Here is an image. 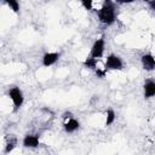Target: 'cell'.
I'll use <instances>...</instances> for the list:
<instances>
[{
    "mask_svg": "<svg viewBox=\"0 0 155 155\" xmlns=\"http://www.w3.org/2000/svg\"><path fill=\"white\" fill-rule=\"evenodd\" d=\"M16 145H17V138H16V137L10 138V139L6 142V144H5L4 153H5V154H10V153H12L13 149L16 148Z\"/></svg>",
    "mask_w": 155,
    "mask_h": 155,
    "instance_id": "cell-12",
    "label": "cell"
},
{
    "mask_svg": "<svg viewBox=\"0 0 155 155\" xmlns=\"http://www.w3.org/2000/svg\"><path fill=\"white\" fill-rule=\"evenodd\" d=\"M148 5L150 6L151 10H155V0H150V1H148Z\"/></svg>",
    "mask_w": 155,
    "mask_h": 155,
    "instance_id": "cell-17",
    "label": "cell"
},
{
    "mask_svg": "<svg viewBox=\"0 0 155 155\" xmlns=\"http://www.w3.org/2000/svg\"><path fill=\"white\" fill-rule=\"evenodd\" d=\"M79 128H80V121L76 120L75 117L69 119V120H67V121L63 124V130H64L65 133H74V132H76Z\"/></svg>",
    "mask_w": 155,
    "mask_h": 155,
    "instance_id": "cell-9",
    "label": "cell"
},
{
    "mask_svg": "<svg viewBox=\"0 0 155 155\" xmlns=\"http://www.w3.org/2000/svg\"><path fill=\"white\" fill-rule=\"evenodd\" d=\"M155 96V81L147 80L143 85V97L145 99H150Z\"/></svg>",
    "mask_w": 155,
    "mask_h": 155,
    "instance_id": "cell-8",
    "label": "cell"
},
{
    "mask_svg": "<svg viewBox=\"0 0 155 155\" xmlns=\"http://www.w3.org/2000/svg\"><path fill=\"white\" fill-rule=\"evenodd\" d=\"M104 68L107 70H122L124 69V62L121 57H119L115 53H110L105 58Z\"/></svg>",
    "mask_w": 155,
    "mask_h": 155,
    "instance_id": "cell-3",
    "label": "cell"
},
{
    "mask_svg": "<svg viewBox=\"0 0 155 155\" xmlns=\"http://www.w3.org/2000/svg\"><path fill=\"white\" fill-rule=\"evenodd\" d=\"M11 102H12V105H13V111H18L23 103H24V94H23V91L18 87V86H12L8 88V92H7Z\"/></svg>",
    "mask_w": 155,
    "mask_h": 155,
    "instance_id": "cell-2",
    "label": "cell"
},
{
    "mask_svg": "<svg viewBox=\"0 0 155 155\" xmlns=\"http://www.w3.org/2000/svg\"><path fill=\"white\" fill-rule=\"evenodd\" d=\"M22 145L27 149H35L40 145V136L34 133H28L22 139Z\"/></svg>",
    "mask_w": 155,
    "mask_h": 155,
    "instance_id": "cell-5",
    "label": "cell"
},
{
    "mask_svg": "<svg viewBox=\"0 0 155 155\" xmlns=\"http://www.w3.org/2000/svg\"><path fill=\"white\" fill-rule=\"evenodd\" d=\"M62 117L67 121V120H69V119H73V117H74V114H73L71 111H64V113L62 114Z\"/></svg>",
    "mask_w": 155,
    "mask_h": 155,
    "instance_id": "cell-16",
    "label": "cell"
},
{
    "mask_svg": "<svg viewBox=\"0 0 155 155\" xmlns=\"http://www.w3.org/2000/svg\"><path fill=\"white\" fill-rule=\"evenodd\" d=\"M98 19L102 24L104 25H111L114 24V22L116 21V7H115V2L113 1H104L102 4V6L99 7L98 12Z\"/></svg>",
    "mask_w": 155,
    "mask_h": 155,
    "instance_id": "cell-1",
    "label": "cell"
},
{
    "mask_svg": "<svg viewBox=\"0 0 155 155\" xmlns=\"http://www.w3.org/2000/svg\"><path fill=\"white\" fill-rule=\"evenodd\" d=\"M5 4H6L15 13H19L21 6H19V2H18L17 0H5Z\"/></svg>",
    "mask_w": 155,
    "mask_h": 155,
    "instance_id": "cell-13",
    "label": "cell"
},
{
    "mask_svg": "<svg viewBox=\"0 0 155 155\" xmlns=\"http://www.w3.org/2000/svg\"><path fill=\"white\" fill-rule=\"evenodd\" d=\"M107 71H108V70H107L105 68H103V69L98 68V69L94 71V74H96V76H97V78H99V79H104V78H105Z\"/></svg>",
    "mask_w": 155,
    "mask_h": 155,
    "instance_id": "cell-15",
    "label": "cell"
},
{
    "mask_svg": "<svg viewBox=\"0 0 155 155\" xmlns=\"http://www.w3.org/2000/svg\"><path fill=\"white\" fill-rule=\"evenodd\" d=\"M59 57H61V53L59 52H46L42 56V58H41V63H42L44 67L47 68V67L53 65L59 59Z\"/></svg>",
    "mask_w": 155,
    "mask_h": 155,
    "instance_id": "cell-7",
    "label": "cell"
},
{
    "mask_svg": "<svg viewBox=\"0 0 155 155\" xmlns=\"http://www.w3.org/2000/svg\"><path fill=\"white\" fill-rule=\"evenodd\" d=\"M115 120H116V113H115L111 108H109V109L105 111V126L113 125V124L115 122Z\"/></svg>",
    "mask_w": 155,
    "mask_h": 155,
    "instance_id": "cell-11",
    "label": "cell"
},
{
    "mask_svg": "<svg viewBox=\"0 0 155 155\" xmlns=\"http://www.w3.org/2000/svg\"><path fill=\"white\" fill-rule=\"evenodd\" d=\"M104 51H105V40L102 36V38L94 40V42L92 44L91 50H90V57H93L96 59H99V58L103 57Z\"/></svg>",
    "mask_w": 155,
    "mask_h": 155,
    "instance_id": "cell-4",
    "label": "cell"
},
{
    "mask_svg": "<svg viewBox=\"0 0 155 155\" xmlns=\"http://www.w3.org/2000/svg\"><path fill=\"white\" fill-rule=\"evenodd\" d=\"M142 67L145 71H153L155 70V57L151 53H144L140 57Z\"/></svg>",
    "mask_w": 155,
    "mask_h": 155,
    "instance_id": "cell-6",
    "label": "cell"
},
{
    "mask_svg": "<svg viewBox=\"0 0 155 155\" xmlns=\"http://www.w3.org/2000/svg\"><path fill=\"white\" fill-rule=\"evenodd\" d=\"M81 5L85 7V10H88V11L93 8V2L91 0H81Z\"/></svg>",
    "mask_w": 155,
    "mask_h": 155,
    "instance_id": "cell-14",
    "label": "cell"
},
{
    "mask_svg": "<svg viewBox=\"0 0 155 155\" xmlns=\"http://www.w3.org/2000/svg\"><path fill=\"white\" fill-rule=\"evenodd\" d=\"M97 64H98V59H96V58H93V57H87V58H85V61L82 62V65L85 67V68H87V69H90V70H97L98 68H97Z\"/></svg>",
    "mask_w": 155,
    "mask_h": 155,
    "instance_id": "cell-10",
    "label": "cell"
}]
</instances>
